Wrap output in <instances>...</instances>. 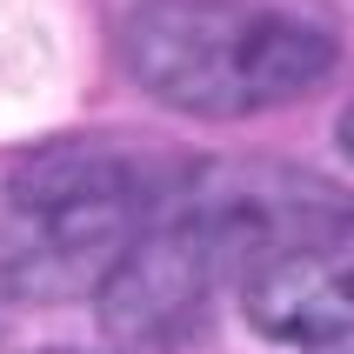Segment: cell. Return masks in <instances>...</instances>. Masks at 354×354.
Wrapping results in <instances>:
<instances>
[{
    "instance_id": "cell-1",
    "label": "cell",
    "mask_w": 354,
    "mask_h": 354,
    "mask_svg": "<svg viewBox=\"0 0 354 354\" xmlns=\"http://www.w3.org/2000/svg\"><path fill=\"white\" fill-rule=\"evenodd\" d=\"M120 60L160 107L201 120H241L315 94L335 74L341 40L295 7L147 0L120 20Z\"/></svg>"
},
{
    "instance_id": "cell-2",
    "label": "cell",
    "mask_w": 354,
    "mask_h": 354,
    "mask_svg": "<svg viewBox=\"0 0 354 354\" xmlns=\"http://www.w3.org/2000/svg\"><path fill=\"white\" fill-rule=\"evenodd\" d=\"M167 180L174 167L107 140H60L27 154L0 187V288L40 301L100 288L160 214Z\"/></svg>"
},
{
    "instance_id": "cell-3",
    "label": "cell",
    "mask_w": 354,
    "mask_h": 354,
    "mask_svg": "<svg viewBox=\"0 0 354 354\" xmlns=\"http://www.w3.org/2000/svg\"><path fill=\"white\" fill-rule=\"evenodd\" d=\"M241 308L254 335L295 354H354V254L321 248H288V254L248 268Z\"/></svg>"
},
{
    "instance_id": "cell-4",
    "label": "cell",
    "mask_w": 354,
    "mask_h": 354,
    "mask_svg": "<svg viewBox=\"0 0 354 354\" xmlns=\"http://www.w3.org/2000/svg\"><path fill=\"white\" fill-rule=\"evenodd\" d=\"M341 154L354 160V100H348V114H341Z\"/></svg>"
},
{
    "instance_id": "cell-5",
    "label": "cell",
    "mask_w": 354,
    "mask_h": 354,
    "mask_svg": "<svg viewBox=\"0 0 354 354\" xmlns=\"http://www.w3.org/2000/svg\"><path fill=\"white\" fill-rule=\"evenodd\" d=\"M54 354H80V348H54Z\"/></svg>"
}]
</instances>
